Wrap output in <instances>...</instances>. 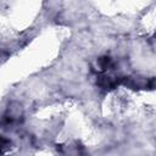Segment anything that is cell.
<instances>
[{
  "mask_svg": "<svg viewBox=\"0 0 156 156\" xmlns=\"http://www.w3.org/2000/svg\"><path fill=\"white\" fill-rule=\"evenodd\" d=\"M98 63H99V66L101 67L102 71L112 69V67H113V61H112V58L108 57V56H102V57H100L99 61H98Z\"/></svg>",
  "mask_w": 156,
  "mask_h": 156,
  "instance_id": "3957f363",
  "label": "cell"
},
{
  "mask_svg": "<svg viewBox=\"0 0 156 156\" xmlns=\"http://www.w3.org/2000/svg\"><path fill=\"white\" fill-rule=\"evenodd\" d=\"M123 77H113L108 74H102L98 78V84L104 89H113L122 84Z\"/></svg>",
  "mask_w": 156,
  "mask_h": 156,
  "instance_id": "7a4b0ae2",
  "label": "cell"
},
{
  "mask_svg": "<svg viewBox=\"0 0 156 156\" xmlns=\"http://www.w3.org/2000/svg\"><path fill=\"white\" fill-rule=\"evenodd\" d=\"M10 140L9 139H6V138H4V136H0V156L10 147Z\"/></svg>",
  "mask_w": 156,
  "mask_h": 156,
  "instance_id": "277c9868",
  "label": "cell"
},
{
  "mask_svg": "<svg viewBox=\"0 0 156 156\" xmlns=\"http://www.w3.org/2000/svg\"><path fill=\"white\" fill-rule=\"evenodd\" d=\"M122 84L127 85L132 89H152L154 88V79L144 78V77H126L123 78Z\"/></svg>",
  "mask_w": 156,
  "mask_h": 156,
  "instance_id": "6da1fadb",
  "label": "cell"
}]
</instances>
